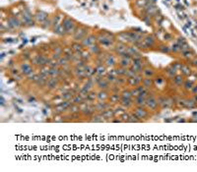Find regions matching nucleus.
Returning <instances> with one entry per match:
<instances>
[{"label": "nucleus", "instance_id": "1", "mask_svg": "<svg viewBox=\"0 0 197 172\" xmlns=\"http://www.w3.org/2000/svg\"><path fill=\"white\" fill-rule=\"evenodd\" d=\"M158 104H159V101H158V99L153 95V94H151L150 95V92H149V94H148V96L146 97V106L148 107V108H150V109H156L157 108V106H158Z\"/></svg>", "mask_w": 197, "mask_h": 172}, {"label": "nucleus", "instance_id": "2", "mask_svg": "<svg viewBox=\"0 0 197 172\" xmlns=\"http://www.w3.org/2000/svg\"><path fill=\"white\" fill-rule=\"evenodd\" d=\"M134 114L141 120L142 118H146L149 115V112L146 108H144V106H136V108L134 109Z\"/></svg>", "mask_w": 197, "mask_h": 172}, {"label": "nucleus", "instance_id": "3", "mask_svg": "<svg viewBox=\"0 0 197 172\" xmlns=\"http://www.w3.org/2000/svg\"><path fill=\"white\" fill-rule=\"evenodd\" d=\"M95 107H96V110L101 112V111H103V110H105V109H107V108H110V103H107V102H105V101L98 100V102L96 103Z\"/></svg>", "mask_w": 197, "mask_h": 172}, {"label": "nucleus", "instance_id": "4", "mask_svg": "<svg viewBox=\"0 0 197 172\" xmlns=\"http://www.w3.org/2000/svg\"><path fill=\"white\" fill-rule=\"evenodd\" d=\"M108 97H109V94L106 89H100L97 94V98L101 101H105L106 99H108Z\"/></svg>", "mask_w": 197, "mask_h": 172}, {"label": "nucleus", "instance_id": "5", "mask_svg": "<svg viewBox=\"0 0 197 172\" xmlns=\"http://www.w3.org/2000/svg\"><path fill=\"white\" fill-rule=\"evenodd\" d=\"M120 98H121V94H119L118 92H112L109 97H108V100L110 103L112 104H116L118 102H120Z\"/></svg>", "mask_w": 197, "mask_h": 172}, {"label": "nucleus", "instance_id": "6", "mask_svg": "<svg viewBox=\"0 0 197 172\" xmlns=\"http://www.w3.org/2000/svg\"><path fill=\"white\" fill-rule=\"evenodd\" d=\"M97 85H98V87L99 89H106V90H107L108 88H110V87H109V82H108L105 78H104V79L101 78L100 81H99Z\"/></svg>", "mask_w": 197, "mask_h": 172}, {"label": "nucleus", "instance_id": "7", "mask_svg": "<svg viewBox=\"0 0 197 172\" xmlns=\"http://www.w3.org/2000/svg\"><path fill=\"white\" fill-rule=\"evenodd\" d=\"M21 70H22V72H23L25 75H27V76L33 74V68H32L28 63L22 64V65H21Z\"/></svg>", "mask_w": 197, "mask_h": 172}, {"label": "nucleus", "instance_id": "8", "mask_svg": "<svg viewBox=\"0 0 197 172\" xmlns=\"http://www.w3.org/2000/svg\"><path fill=\"white\" fill-rule=\"evenodd\" d=\"M58 85V80L56 77H51L50 79L47 80V83H46V86L47 87L49 88H55Z\"/></svg>", "mask_w": 197, "mask_h": 172}, {"label": "nucleus", "instance_id": "9", "mask_svg": "<svg viewBox=\"0 0 197 172\" xmlns=\"http://www.w3.org/2000/svg\"><path fill=\"white\" fill-rule=\"evenodd\" d=\"M120 104H121V106L128 108V107H130V106L133 104L132 98H129V97H121V98H120Z\"/></svg>", "mask_w": 197, "mask_h": 172}, {"label": "nucleus", "instance_id": "10", "mask_svg": "<svg viewBox=\"0 0 197 172\" xmlns=\"http://www.w3.org/2000/svg\"><path fill=\"white\" fill-rule=\"evenodd\" d=\"M142 74L145 77H147V78H152L155 75V71L152 68H150V67H145L142 70Z\"/></svg>", "mask_w": 197, "mask_h": 172}, {"label": "nucleus", "instance_id": "11", "mask_svg": "<svg viewBox=\"0 0 197 172\" xmlns=\"http://www.w3.org/2000/svg\"><path fill=\"white\" fill-rule=\"evenodd\" d=\"M100 114L102 115V117L105 119V118H110V117H113L114 116V110L113 109H110V108H107L103 111L100 112Z\"/></svg>", "mask_w": 197, "mask_h": 172}, {"label": "nucleus", "instance_id": "12", "mask_svg": "<svg viewBox=\"0 0 197 172\" xmlns=\"http://www.w3.org/2000/svg\"><path fill=\"white\" fill-rule=\"evenodd\" d=\"M142 85L146 87V88H150L153 85H154V82H153V80L151 79V78H147V77H145V78H143V80H142Z\"/></svg>", "mask_w": 197, "mask_h": 172}, {"label": "nucleus", "instance_id": "13", "mask_svg": "<svg viewBox=\"0 0 197 172\" xmlns=\"http://www.w3.org/2000/svg\"><path fill=\"white\" fill-rule=\"evenodd\" d=\"M135 104L136 106H145L146 105V97L143 96H136L135 97Z\"/></svg>", "mask_w": 197, "mask_h": 172}, {"label": "nucleus", "instance_id": "14", "mask_svg": "<svg viewBox=\"0 0 197 172\" xmlns=\"http://www.w3.org/2000/svg\"><path fill=\"white\" fill-rule=\"evenodd\" d=\"M84 100H85V98L80 94V93H78V94H75L73 97H72V101H73V103H75V104H81V103H83L84 102Z\"/></svg>", "mask_w": 197, "mask_h": 172}, {"label": "nucleus", "instance_id": "15", "mask_svg": "<svg viewBox=\"0 0 197 172\" xmlns=\"http://www.w3.org/2000/svg\"><path fill=\"white\" fill-rule=\"evenodd\" d=\"M105 74V68L100 64V65H98V67L96 68V75H99V76H102Z\"/></svg>", "mask_w": 197, "mask_h": 172}, {"label": "nucleus", "instance_id": "16", "mask_svg": "<svg viewBox=\"0 0 197 172\" xmlns=\"http://www.w3.org/2000/svg\"><path fill=\"white\" fill-rule=\"evenodd\" d=\"M104 62H105V64L107 66H113L115 64V59H114V57L112 55H108Z\"/></svg>", "mask_w": 197, "mask_h": 172}, {"label": "nucleus", "instance_id": "17", "mask_svg": "<svg viewBox=\"0 0 197 172\" xmlns=\"http://www.w3.org/2000/svg\"><path fill=\"white\" fill-rule=\"evenodd\" d=\"M138 73H136L132 68H129V69H126V73H125V76H126V78L128 79V78H132V77H134L135 75H137Z\"/></svg>", "mask_w": 197, "mask_h": 172}, {"label": "nucleus", "instance_id": "18", "mask_svg": "<svg viewBox=\"0 0 197 172\" xmlns=\"http://www.w3.org/2000/svg\"><path fill=\"white\" fill-rule=\"evenodd\" d=\"M60 74V70L57 68H50L49 69V76L51 77H57Z\"/></svg>", "mask_w": 197, "mask_h": 172}, {"label": "nucleus", "instance_id": "19", "mask_svg": "<svg viewBox=\"0 0 197 172\" xmlns=\"http://www.w3.org/2000/svg\"><path fill=\"white\" fill-rule=\"evenodd\" d=\"M97 92H94V91H90L89 93H88V95H87V97H86V99L88 100V101H94L95 100V98H97Z\"/></svg>", "mask_w": 197, "mask_h": 172}, {"label": "nucleus", "instance_id": "20", "mask_svg": "<svg viewBox=\"0 0 197 172\" xmlns=\"http://www.w3.org/2000/svg\"><path fill=\"white\" fill-rule=\"evenodd\" d=\"M130 59H126V58H122L121 60H120V62H119V64H120V66L121 67H124V68H127V67H129V63H130Z\"/></svg>", "mask_w": 197, "mask_h": 172}, {"label": "nucleus", "instance_id": "21", "mask_svg": "<svg viewBox=\"0 0 197 172\" xmlns=\"http://www.w3.org/2000/svg\"><path fill=\"white\" fill-rule=\"evenodd\" d=\"M175 69L172 67V66H170V67H168V68H166V70H165V73H166V75L167 76H169V77H173L174 75H175Z\"/></svg>", "mask_w": 197, "mask_h": 172}, {"label": "nucleus", "instance_id": "22", "mask_svg": "<svg viewBox=\"0 0 197 172\" xmlns=\"http://www.w3.org/2000/svg\"><path fill=\"white\" fill-rule=\"evenodd\" d=\"M115 73H116V75H117V76H125V73H126V68H124V67H121V66H120V68H117V69L115 70Z\"/></svg>", "mask_w": 197, "mask_h": 172}, {"label": "nucleus", "instance_id": "23", "mask_svg": "<svg viewBox=\"0 0 197 172\" xmlns=\"http://www.w3.org/2000/svg\"><path fill=\"white\" fill-rule=\"evenodd\" d=\"M93 118H94V119H92L93 122H102V121H104V118L102 117V115L100 113L93 116Z\"/></svg>", "mask_w": 197, "mask_h": 172}, {"label": "nucleus", "instance_id": "24", "mask_svg": "<svg viewBox=\"0 0 197 172\" xmlns=\"http://www.w3.org/2000/svg\"><path fill=\"white\" fill-rule=\"evenodd\" d=\"M105 79L109 82V83H111V84H114L115 83V80H116V77L114 76V75H112V74H110V73H108L106 76H105Z\"/></svg>", "mask_w": 197, "mask_h": 172}, {"label": "nucleus", "instance_id": "25", "mask_svg": "<svg viewBox=\"0 0 197 172\" xmlns=\"http://www.w3.org/2000/svg\"><path fill=\"white\" fill-rule=\"evenodd\" d=\"M120 94H121V97H129V98L132 97V94H131L130 89H124V90H122V91L120 92Z\"/></svg>", "mask_w": 197, "mask_h": 172}, {"label": "nucleus", "instance_id": "26", "mask_svg": "<svg viewBox=\"0 0 197 172\" xmlns=\"http://www.w3.org/2000/svg\"><path fill=\"white\" fill-rule=\"evenodd\" d=\"M126 82H127V81H126L125 79H123V78H121V76H119V77H116V80H115V83H114V84H116V85H118V86H121V85H124Z\"/></svg>", "mask_w": 197, "mask_h": 172}, {"label": "nucleus", "instance_id": "27", "mask_svg": "<svg viewBox=\"0 0 197 172\" xmlns=\"http://www.w3.org/2000/svg\"><path fill=\"white\" fill-rule=\"evenodd\" d=\"M173 82H174V84H175L176 86H181V84H182V82H183L182 77H181V76H175L174 79H173Z\"/></svg>", "mask_w": 197, "mask_h": 172}, {"label": "nucleus", "instance_id": "28", "mask_svg": "<svg viewBox=\"0 0 197 172\" xmlns=\"http://www.w3.org/2000/svg\"><path fill=\"white\" fill-rule=\"evenodd\" d=\"M181 71L184 75H189L190 74V69L187 67V66H184V65H181Z\"/></svg>", "mask_w": 197, "mask_h": 172}, {"label": "nucleus", "instance_id": "29", "mask_svg": "<svg viewBox=\"0 0 197 172\" xmlns=\"http://www.w3.org/2000/svg\"><path fill=\"white\" fill-rule=\"evenodd\" d=\"M94 36H90L88 38H86V40L84 41V45H91L93 42H94Z\"/></svg>", "mask_w": 197, "mask_h": 172}, {"label": "nucleus", "instance_id": "30", "mask_svg": "<svg viewBox=\"0 0 197 172\" xmlns=\"http://www.w3.org/2000/svg\"><path fill=\"white\" fill-rule=\"evenodd\" d=\"M129 117H130V114H128L126 112H124L122 115H120V118H122V122H128Z\"/></svg>", "mask_w": 197, "mask_h": 172}, {"label": "nucleus", "instance_id": "31", "mask_svg": "<svg viewBox=\"0 0 197 172\" xmlns=\"http://www.w3.org/2000/svg\"><path fill=\"white\" fill-rule=\"evenodd\" d=\"M153 42H154V39H153V37H147L146 39H145V43H146V45L147 46H150V45H152L153 44Z\"/></svg>", "mask_w": 197, "mask_h": 172}, {"label": "nucleus", "instance_id": "32", "mask_svg": "<svg viewBox=\"0 0 197 172\" xmlns=\"http://www.w3.org/2000/svg\"><path fill=\"white\" fill-rule=\"evenodd\" d=\"M130 91H131V94H132V96H138L139 95V90L137 89V87L135 86V88H132V89H130Z\"/></svg>", "mask_w": 197, "mask_h": 172}, {"label": "nucleus", "instance_id": "33", "mask_svg": "<svg viewBox=\"0 0 197 172\" xmlns=\"http://www.w3.org/2000/svg\"><path fill=\"white\" fill-rule=\"evenodd\" d=\"M185 105H186L187 107H190V108H192V107H194L195 103H194V101H193V100H186V102H185Z\"/></svg>", "mask_w": 197, "mask_h": 172}, {"label": "nucleus", "instance_id": "34", "mask_svg": "<svg viewBox=\"0 0 197 172\" xmlns=\"http://www.w3.org/2000/svg\"><path fill=\"white\" fill-rule=\"evenodd\" d=\"M48 64H49L50 68H56L57 65H59V64H58V61H50V63H48Z\"/></svg>", "mask_w": 197, "mask_h": 172}, {"label": "nucleus", "instance_id": "35", "mask_svg": "<svg viewBox=\"0 0 197 172\" xmlns=\"http://www.w3.org/2000/svg\"><path fill=\"white\" fill-rule=\"evenodd\" d=\"M192 84L190 83V82H188V81H186L185 82V84H184V87L186 88V89H190V88H192Z\"/></svg>", "mask_w": 197, "mask_h": 172}, {"label": "nucleus", "instance_id": "36", "mask_svg": "<svg viewBox=\"0 0 197 172\" xmlns=\"http://www.w3.org/2000/svg\"><path fill=\"white\" fill-rule=\"evenodd\" d=\"M162 47H163V48H160V49H161L163 52H168V51H169V49H168L167 46H162Z\"/></svg>", "mask_w": 197, "mask_h": 172}, {"label": "nucleus", "instance_id": "37", "mask_svg": "<svg viewBox=\"0 0 197 172\" xmlns=\"http://www.w3.org/2000/svg\"><path fill=\"white\" fill-rule=\"evenodd\" d=\"M155 82H156V83H158V84H162V83L164 82V80H163L162 78H160V77H159V78H157V79L155 80Z\"/></svg>", "mask_w": 197, "mask_h": 172}, {"label": "nucleus", "instance_id": "38", "mask_svg": "<svg viewBox=\"0 0 197 172\" xmlns=\"http://www.w3.org/2000/svg\"><path fill=\"white\" fill-rule=\"evenodd\" d=\"M117 87H118V86H117ZM117 87H112V88H111V91H112V92H118V91H119V88H117Z\"/></svg>", "mask_w": 197, "mask_h": 172}, {"label": "nucleus", "instance_id": "39", "mask_svg": "<svg viewBox=\"0 0 197 172\" xmlns=\"http://www.w3.org/2000/svg\"><path fill=\"white\" fill-rule=\"evenodd\" d=\"M183 54H184L185 57H190V56H191V53H190V52H185V51H184Z\"/></svg>", "mask_w": 197, "mask_h": 172}, {"label": "nucleus", "instance_id": "40", "mask_svg": "<svg viewBox=\"0 0 197 172\" xmlns=\"http://www.w3.org/2000/svg\"><path fill=\"white\" fill-rule=\"evenodd\" d=\"M192 92H193V93H196V92H197V86H195L192 88Z\"/></svg>", "mask_w": 197, "mask_h": 172}, {"label": "nucleus", "instance_id": "41", "mask_svg": "<svg viewBox=\"0 0 197 172\" xmlns=\"http://www.w3.org/2000/svg\"><path fill=\"white\" fill-rule=\"evenodd\" d=\"M1 104H2V105H4V104H5V100H4L3 96H1Z\"/></svg>", "mask_w": 197, "mask_h": 172}, {"label": "nucleus", "instance_id": "42", "mask_svg": "<svg viewBox=\"0 0 197 172\" xmlns=\"http://www.w3.org/2000/svg\"><path fill=\"white\" fill-rule=\"evenodd\" d=\"M29 100H30V101H32V100H33V101H34L35 99H34L33 97H30V99H29Z\"/></svg>", "mask_w": 197, "mask_h": 172}, {"label": "nucleus", "instance_id": "43", "mask_svg": "<svg viewBox=\"0 0 197 172\" xmlns=\"http://www.w3.org/2000/svg\"><path fill=\"white\" fill-rule=\"evenodd\" d=\"M194 65H196V66H197V59H195V60H194Z\"/></svg>", "mask_w": 197, "mask_h": 172}]
</instances>
